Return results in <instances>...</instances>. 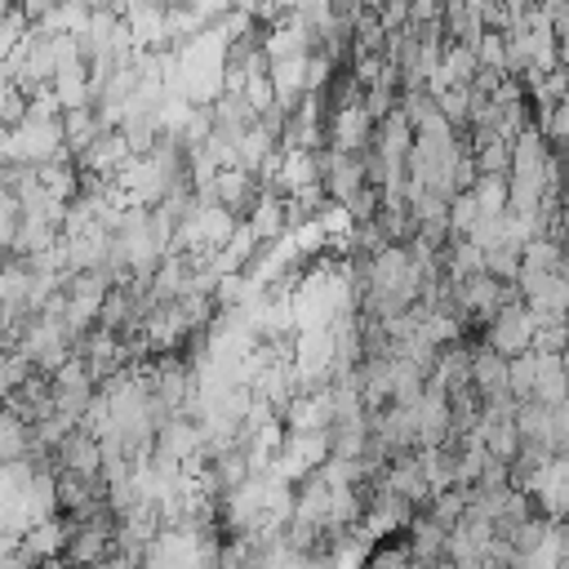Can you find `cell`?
I'll return each instance as SVG.
<instances>
[{"mask_svg": "<svg viewBox=\"0 0 569 569\" xmlns=\"http://www.w3.org/2000/svg\"><path fill=\"white\" fill-rule=\"evenodd\" d=\"M507 370H512V357H503L494 343L477 348V357H472V383L481 387V396H494V392L512 387L507 383Z\"/></svg>", "mask_w": 569, "mask_h": 569, "instance_id": "2", "label": "cell"}, {"mask_svg": "<svg viewBox=\"0 0 569 569\" xmlns=\"http://www.w3.org/2000/svg\"><path fill=\"white\" fill-rule=\"evenodd\" d=\"M534 333H538V311L516 298V303H503L499 316L485 325V338L503 352V357H516V352H529L534 348Z\"/></svg>", "mask_w": 569, "mask_h": 569, "instance_id": "1", "label": "cell"}, {"mask_svg": "<svg viewBox=\"0 0 569 569\" xmlns=\"http://www.w3.org/2000/svg\"><path fill=\"white\" fill-rule=\"evenodd\" d=\"M538 365H543V352L538 348H529V352H516L512 357V370H507V383H512V392L525 401V396H534V387H538Z\"/></svg>", "mask_w": 569, "mask_h": 569, "instance_id": "3", "label": "cell"}]
</instances>
